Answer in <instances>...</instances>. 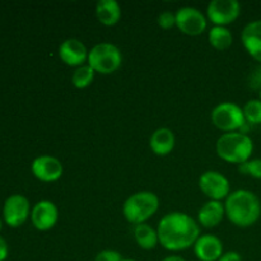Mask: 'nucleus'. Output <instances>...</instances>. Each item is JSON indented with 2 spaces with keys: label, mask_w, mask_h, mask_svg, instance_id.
<instances>
[{
  "label": "nucleus",
  "mask_w": 261,
  "mask_h": 261,
  "mask_svg": "<svg viewBox=\"0 0 261 261\" xmlns=\"http://www.w3.org/2000/svg\"><path fill=\"white\" fill-rule=\"evenodd\" d=\"M158 239L166 250L184 251L194 246L200 237V228L195 219L182 212H172L162 217L158 223Z\"/></svg>",
  "instance_id": "1"
},
{
  "label": "nucleus",
  "mask_w": 261,
  "mask_h": 261,
  "mask_svg": "<svg viewBox=\"0 0 261 261\" xmlns=\"http://www.w3.org/2000/svg\"><path fill=\"white\" fill-rule=\"evenodd\" d=\"M226 216L232 224L241 228L251 227L261 216V201L255 193L250 190L233 191L224 203Z\"/></svg>",
  "instance_id": "2"
},
{
  "label": "nucleus",
  "mask_w": 261,
  "mask_h": 261,
  "mask_svg": "<svg viewBox=\"0 0 261 261\" xmlns=\"http://www.w3.org/2000/svg\"><path fill=\"white\" fill-rule=\"evenodd\" d=\"M216 149L217 154L226 162L242 165L251 157L254 152V142L245 133H224L217 140Z\"/></svg>",
  "instance_id": "3"
},
{
  "label": "nucleus",
  "mask_w": 261,
  "mask_h": 261,
  "mask_svg": "<svg viewBox=\"0 0 261 261\" xmlns=\"http://www.w3.org/2000/svg\"><path fill=\"white\" fill-rule=\"evenodd\" d=\"M160 208V199L152 191H139L125 200L122 214L129 223L138 226L152 218Z\"/></svg>",
  "instance_id": "4"
},
{
  "label": "nucleus",
  "mask_w": 261,
  "mask_h": 261,
  "mask_svg": "<svg viewBox=\"0 0 261 261\" xmlns=\"http://www.w3.org/2000/svg\"><path fill=\"white\" fill-rule=\"evenodd\" d=\"M122 54L114 43L102 42L93 46L88 54V65L96 73L112 74L121 66Z\"/></svg>",
  "instance_id": "5"
},
{
  "label": "nucleus",
  "mask_w": 261,
  "mask_h": 261,
  "mask_svg": "<svg viewBox=\"0 0 261 261\" xmlns=\"http://www.w3.org/2000/svg\"><path fill=\"white\" fill-rule=\"evenodd\" d=\"M212 122L219 130L233 133L241 130L246 124L244 110L233 102H222L212 111Z\"/></svg>",
  "instance_id": "6"
},
{
  "label": "nucleus",
  "mask_w": 261,
  "mask_h": 261,
  "mask_svg": "<svg viewBox=\"0 0 261 261\" xmlns=\"http://www.w3.org/2000/svg\"><path fill=\"white\" fill-rule=\"evenodd\" d=\"M241 5L237 0H212L206 8V15L213 24L226 27L239 18Z\"/></svg>",
  "instance_id": "7"
},
{
  "label": "nucleus",
  "mask_w": 261,
  "mask_h": 261,
  "mask_svg": "<svg viewBox=\"0 0 261 261\" xmlns=\"http://www.w3.org/2000/svg\"><path fill=\"white\" fill-rule=\"evenodd\" d=\"M176 27L189 36H199L206 30V18L194 7H182L175 13Z\"/></svg>",
  "instance_id": "8"
},
{
  "label": "nucleus",
  "mask_w": 261,
  "mask_h": 261,
  "mask_svg": "<svg viewBox=\"0 0 261 261\" xmlns=\"http://www.w3.org/2000/svg\"><path fill=\"white\" fill-rule=\"evenodd\" d=\"M199 188L212 200L221 201L231 194V185L226 176L218 171H206L199 178Z\"/></svg>",
  "instance_id": "9"
},
{
  "label": "nucleus",
  "mask_w": 261,
  "mask_h": 261,
  "mask_svg": "<svg viewBox=\"0 0 261 261\" xmlns=\"http://www.w3.org/2000/svg\"><path fill=\"white\" fill-rule=\"evenodd\" d=\"M3 214H4V221L8 226H22L30 216V201L25 196L19 195V194L9 196L4 203Z\"/></svg>",
  "instance_id": "10"
},
{
  "label": "nucleus",
  "mask_w": 261,
  "mask_h": 261,
  "mask_svg": "<svg viewBox=\"0 0 261 261\" xmlns=\"http://www.w3.org/2000/svg\"><path fill=\"white\" fill-rule=\"evenodd\" d=\"M32 173L42 182H54L63 176V165L53 155H40L35 158L31 166Z\"/></svg>",
  "instance_id": "11"
},
{
  "label": "nucleus",
  "mask_w": 261,
  "mask_h": 261,
  "mask_svg": "<svg viewBox=\"0 0 261 261\" xmlns=\"http://www.w3.org/2000/svg\"><path fill=\"white\" fill-rule=\"evenodd\" d=\"M32 224L38 231H48L58 223V206L50 200H41L31 211Z\"/></svg>",
  "instance_id": "12"
},
{
  "label": "nucleus",
  "mask_w": 261,
  "mask_h": 261,
  "mask_svg": "<svg viewBox=\"0 0 261 261\" xmlns=\"http://www.w3.org/2000/svg\"><path fill=\"white\" fill-rule=\"evenodd\" d=\"M88 54L86 45L76 38H68L59 47V56L69 66H82L88 61Z\"/></svg>",
  "instance_id": "13"
},
{
  "label": "nucleus",
  "mask_w": 261,
  "mask_h": 261,
  "mask_svg": "<svg viewBox=\"0 0 261 261\" xmlns=\"http://www.w3.org/2000/svg\"><path fill=\"white\" fill-rule=\"evenodd\" d=\"M194 252L200 261H218L224 254L223 242L214 234H200L194 245Z\"/></svg>",
  "instance_id": "14"
},
{
  "label": "nucleus",
  "mask_w": 261,
  "mask_h": 261,
  "mask_svg": "<svg viewBox=\"0 0 261 261\" xmlns=\"http://www.w3.org/2000/svg\"><path fill=\"white\" fill-rule=\"evenodd\" d=\"M241 41L250 56L261 63V19L252 20L245 25Z\"/></svg>",
  "instance_id": "15"
},
{
  "label": "nucleus",
  "mask_w": 261,
  "mask_h": 261,
  "mask_svg": "<svg viewBox=\"0 0 261 261\" xmlns=\"http://www.w3.org/2000/svg\"><path fill=\"white\" fill-rule=\"evenodd\" d=\"M224 216H226V209L222 201L211 200L204 204L198 213V221L205 228H213L222 223Z\"/></svg>",
  "instance_id": "16"
},
{
  "label": "nucleus",
  "mask_w": 261,
  "mask_h": 261,
  "mask_svg": "<svg viewBox=\"0 0 261 261\" xmlns=\"http://www.w3.org/2000/svg\"><path fill=\"white\" fill-rule=\"evenodd\" d=\"M175 143L176 139L172 130L168 127H160L150 137L149 147L154 154L163 157L172 152L175 148Z\"/></svg>",
  "instance_id": "17"
},
{
  "label": "nucleus",
  "mask_w": 261,
  "mask_h": 261,
  "mask_svg": "<svg viewBox=\"0 0 261 261\" xmlns=\"http://www.w3.org/2000/svg\"><path fill=\"white\" fill-rule=\"evenodd\" d=\"M96 15L103 25H115L121 18V7L116 0H99L96 4Z\"/></svg>",
  "instance_id": "18"
},
{
  "label": "nucleus",
  "mask_w": 261,
  "mask_h": 261,
  "mask_svg": "<svg viewBox=\"0 0 261 261\" xmlns=\"http://www.w3.org/2000/svg\"><path fill=\"white\" fill-rule=\"evenodd\" d=\"M134 239L143 250H153L160 244L158 232L147 223L134 227Z\"/></svg>",
  "instance_id": "19"
},
{
  "label": "nucleus",
  "mask_w": 261,
  "mask_h": 261,
  "mask_svg": "<svg viewBox=\"0 0 261 261\" xmlns=\"http://www.w3.org/2000/svg\"><path fill=\"white\" fill-rule=\"evenodd\" d=\"M209 43L213 46L216 50L223 51L231 47L232 42H233V36H232L231 31L227 27H221V25H214L211 31H209Z\"/></svg>",
  "instance_id": "20"
},
{
  "label": "nucleus",
  "mask_w": 261,
  "mask_h": 261,
  "mask_svg": "<svg viewBox=\"0 0 261 261\" xmlns=\"http://www.w3.org/2000/svg\"><path fill=\"white\" fill-rule=\"evenodd\" d=\"M94 74H96V71L88 64L87 65H82L79 68H76L73 75H71V83L78 89L87 88L93 82Z\"/></svg>",
  "instance_id": "21"
},
{
  "label": "nucleus",
  "mask_w": 261,
  "mask_h": 261,
  "mask_svg": "<svg viewBox=\"0 0 261 261\" xmlns=\"http://www.w3.org/2000/svg\"><path fill=\"white\" fill-rule=\"evenodd\" d=\"M244 116L247 124L261 125V101L250 99L244 106Z\"/></svg>",
  "instance_id": "22"
},
{
  "label": "nucleus",
  "mask_w": 261,
  "mask_h": 261,
  "mask_svg": "<svg viewBox=\"0 0 261 261\" xmlns=\"http://www.w3.org/2000/svg\"><path fill=\"white\" fill-rule=\"evenodd\" d=\"M239 171L242 175L251 176L256 180H261V158L249 160L247 162L239 165Z\"/></svg>",
  "instance_id": "23"
},
{
  "label": "nucleus",
  "mask_w": 261,
  "mask_h": 261,
  "mask_svg": "<svg viewBox=\"0 0 261 261\" xmlns=\"http://www.w3.org/2000/svg\"><path fill=\"white\" fill-rule=\"evenodd\" d=\"M158 25L163 30H170L176 25V15L172 12H162L158 15Z\"/></svg>",
  "instance_id": "24"
},
{
  "label": "nucleus",
  "mask_w": 261,
  "mask_h": 261,
  "mask_svg": "<svg viewBox=\"0 0 261 261\" xmlns=\"http://www.w3.org/2000/svg\"><path fill=\"white\" fill-rule=\"evenodd\" d=\"M121 254L115 250H103V251L98 252L97 256L94 257V261H122Z\"/></svg>",
  "instance_id": "25"
},
{
  "label": "nucleus",
  "mask_w": 261,
  "mask_h": 261,
  "mask_svg": "<svg viewBox=\"0 0 261 261\" xmlns=\"http://www.w3.org/2000/svg\"><path fill=\"white\" fill-rule=\"evenodd\" d=\"M249 86L252 89H261V65L256 66L249 76Z\"/></svg>",
  "instance_id": "26"
},
{
  "label": "nucleus",
  "mask_w": 261,
  "mask_h": 261,
  "mask_svg": "<svg viewBox=\"0 0 261 261\" xmlns=\"http://www.w3.org/2000/svg\"><path fill=\"white\" fill-rule=\"evenodd\" d=\"M218 261H242V256L237 251L224 252Z\"/></svg>",
  "instance_id": "27"
},
{
  "label": "nucleus",
  "mask_w": 261,
  "mask_h": 261,
  "mask_svg": "<svg viewBox=\"0 0 261 261\" xmlns=\"http://www.w3.org/2000/svg\"><path fill=\"white\" fill-rule=\"evenodd\" d=\"M8 256V245L4 239L0 237V261H4Z\"/></svg>",
  "instance_id": "28"
},
{
  "label": "nucleus",
  "mask_w": 261,
  "mask_h": 261,
  "mask_svg": "<svg viewBox=\"0 0 261 261\" xmlns=\"http://www.w3.org/2000/svg\"><path fill=\"white\" fill-rule=\"evenodd\" d=\"M162 261H186L184 257L178 256V255H171V256L165 257Z\"/></svg>",
  "instance_id": "29"
},
{
  "label": "nucleus",
  "mask_w": 261,
  "mask_h": 261,
  "mask_svg": "<svg viewBox=\"0 0 261 261\" xmlns=\"http://www.w3.org/2000/svg\"><path fill=\"white\" fill-rule=\"evenodd\" d=\"M122 261H137V260H133V259H124Z\"/></svg>",
  "instance_id": "30"
},
{
  "label": "nucleus",
  "mask_w": 261,
  "mask_h": 261,
  "mask_svg": "<svg viewBox=\"0 0 261 261\" xmlns=\"http://www.w3.org/2000/svg\"><path fill=\"white\" fill-rule=\"evenodd\" d=\"M259 99L261 101V89L259 91Z\"/></svg>",
  "instance_id": "31"
},
{
  "label": "nucleus",
  "mask_w": 261,
  "mask_h": 261,
  "mask_svg": "<svg viewBox=\"0 0 261 261\" xmlns=\"http://www.w3.org/2000/svg\"><path fill=\"white\" fill-rule=\"evenodd\" d=\"M0 229H2V219H0Z\"/></svg>",
  "instance_id": "32"
}]
</instances>
